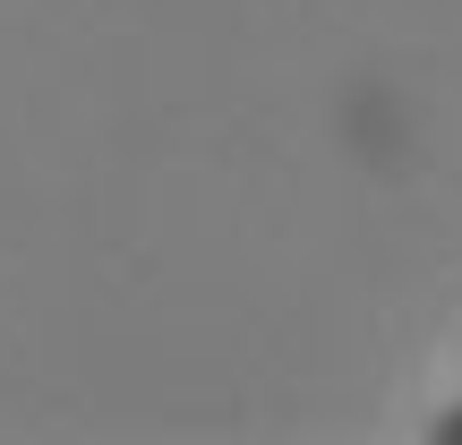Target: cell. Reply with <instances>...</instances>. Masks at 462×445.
Wrapping results in <instances>:
<instances>
[{
	"instance_id": "6da1fadb",
	"label": "cell",
	"mask_w": 462,
	"mask_h": 445,
	"mask_svg": "<svg viewBox=\"0 0 462 445\" xmlns=\"http://www.w3.org/2000/svg\"><path fill=\"white\" fill-rule=\"evenodd\" d=\"M429 437H437V445H462V403H454V412H437V420H429Z\"/></svg>"
}]
</instances>
